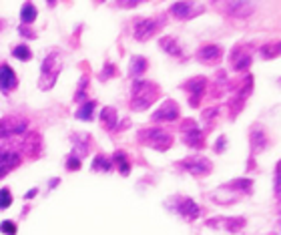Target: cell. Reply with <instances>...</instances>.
Returning a JSON list of instances; mask_svg holds the SVG:
<instances>
[{
    "instance_id": "b9f144b4",
    "label": "cell",
    "mask_w": 281,
    "mask_h": 235,
    "mask_svg": "<svg viewBox=\"0 0 281 235\" xmlns=\"http://www.w3.org/2000/svg\"><path fill=\"white\" fill-rule=\"evenodd\" d=\"M36 193H38V189H36V187H34V189H30V191L26 193V199H30V197H34Z\"/></svg>"
},
{
    "instance_id": "484cf974",
    "label": "cell",
    "mask_w": 281,
    "mask_h": 235,
    "mask_svg": "<svg viewBox=\"0 0 281 235\" xmlns=\"http://www.w3.org/2000/svg\"><path fill=\"white\" fill-rule=\"evenodd\" d=\"M36 6L32 4V2H24L22 4V10H20V20H22V24L26 26V24H32L34 20H36Z\"/></svg>"
},
{
    "instance_id": "8fae6325",
    "label": "cell",
    "mask_w": 281,
    "mask_h": 235,
    "mask_svg": "<svg viewBox=\"0 0 281 235\" xmlns=\"http://www.w3.org/2000/svg\"><path fill=\"white\" fill-rule=\"evenodd\" d=\"M231 64L235 70H247L251 66V46L249 44H237L231 52Z\"/></svg>"
},
{
    "instance_id": "e575fe53",
    "label": "cell",
    "mask_w": 281,
    "mask_h": 235,
    "mask_svg": "<svg viewBox=\"0 0 281 235\" xmlns=\"http://www.w3.org/2000/svg\"><path fill=\"white\" fill-rule=\"evenodd\" d=\"M117 74V66L113 64V62H107L105 64V70L101 72V81H107V79H111V76H115Z\"/></svg>"
},
{
    "instance_id": "f546056e",
    "label": "cell",
    "mask_w": 281,
    "mask_h": 235,
    "mask_svg": "<svg viewBox=\"0 0 281 235\" xmlns=\"http://www.w3.org/2000/svg\"><path fill=\"white\" fill-rule=\"evenodd\" d=\"M12 56L18 58V60H30L32 58V50L26 44H18V46L12 48Z\"/></svg>"
},
{
    "instance_id": "7bdbcfd3",
    "label": "cell",
    "mask_w": 281,
    "mask_h": 235,
    "mask_svg": "<svg viewBox=\"0 0 281 235\" xmlns=\"http://www.w3.org/2000/svg\"><path fill=\"white\" fill-rule=\"evenodd\" d=\"M273 235H277V233H273Z\"/></svg>"
},
{
    "instance_id": "5bb4252c",
    "label": "cell",
    "mask_w": 281,
    "mask_h": 235,
    "mask_svg": "<svg viewBox=\"0 0 281 235\" xmlns=\"http://www.w3.org/2000/svg\"><path fill=\"white\" fill-rule=\"evenodd\" d=\"M249 139H251V149H253V153H261V151L269 145V137H267V133L263 131L261 125H255V127L251 129Z\"/></svg>"
},
{
    "instance_id": "f1b7e54d",
    "label": "cell",
    "mask_w": 281,
    "mask_h": 235,
    "mask_svg": "<svg viewBox=\"0 0 281 235\" xmlns=\"http://www.w3.org/2000/svg\"><path fill=\"white\" fill-rule=\"evenodd\" d=\"M93 171H113V161L107 157V155H97L95 161H93Z\"/></svg>"
},
{
    "instance_id": "ba28073f",
    "label": "cell",
    "mask_w": 281,
    "mask_h": 235,
    "mask_svg": "<svg viewBox=\"0 0 281 235\" xmlns=\"http://www.w3.org/2000/svg\"><path fill=\"white\" fill-rule=\"evenodd\" d=\"M207 83H209V81H207L205 76H193L191 81H187L185 85H181L183 91H189V93H191L189 101H191V107H193V109L199 107V101H201V97L205 95Z\"/></svg>"
},
{
    "instance_id": "74e56055",
    "label": "cell",
    "mask_w": 281,
    "mask_h": 235,
    "mask_svg": "<svg viewBox=\"0 0 281 235\" xmlns=\"http://www.w3.org/2000/svg\"><path fill=\"white\" fill-rule=\"evenodd\" d=\"M225 147H227V137L223 135V137H219V139H217V143H215V151H217V153H223V151H225Z\"/></svg>"
},
{
    "instance_id": "cb8c5ba5",
    "label": "cell",
    "mask_w": 281,
    "mask_h": 235,
    "mask_svg": "<svg viewBox=\"0 0 281 235\" xmlns=\"http://www.w3.org/2000/svg\"><path fill=\"white\" fill-rule=\"evenodd\" d=\"M111 161H113V165H117V169H119L121 175H129L131 173V161H129V157L123 151H115V155H113Z\"/></svg>"
},
{
    "instance_id": "2e32d148",
    "label": "cell",
    "mask_w": 281,
    "mask_h": 235,
    "mask_svg": "<svg viewBox=\"0 0 281 235\" xmlns=\"http://www.w3.org/2000/svg\"><path fill=\"white\" fill-rule=\"evenodd\" d=\"M223 10L229 16H239L241 18V16H247V14L253 12V4L251 2H225Z\"/></svg>"
},
{
    "instance_id": "60d3db41",
    "label": "cell",
    "mask_w": 281,
    "mask_h": 235,
    "mask_svg": "<svg viewBox=\"0 0 281 235\" xmlns=\"http://www.w3.org/2000/svg\"><path fill=\"white\" fill-rule=\"evenodd\" d=\"M119 4H121V6H125V8H135L139 2H119Z\"/></svg>"
},
{
    "instance_id": "7a4b0ae2",
    "label": "cell",
    "mask_w": 281,
    "mask_h": 235,
    "mask_svg": "<svg viewBox=\"0 0 281 235\" xmlns=\"http://www.w3.org/2000/svg\"><path fill=\"white\" fill-rule=\"evenodd\" d=\"M62 70V56L58 50H52L44 60H42V68H40V81H38V89L40 91H50L58 79Z\"/></svg>"
},
{
    "instance_id": "d6a6232c",
    "label": "cell",
    "mask_w": 281,
    "mask_h": 235,
    "mask_svg": "<svg viewBox=\"0 0 281 235\" xmlns=\"http://www.w3.org/2000/svg\"><path fill=\"white\" fill-rule=\"evenodd\" d=\"M87 87H89V76L85 74L81 79V83H79V91L75 93V101H89L87 99Z\"/></svg>"
},
{
    "instance_id": "6da1fadb",
    "label": "cell",
    "mask_w": 281,
    "mask_h": 235,
    "mask_svg": "<svg viewBox=\"0 0 281 235\" xmlns=\"http://www.w3.org/2000/svg\"><path fill=\"white\" fill-rule=\"evenodd\" d=\"M161 95L159 85L151 81H135L133 83V93H131V109L133 111H145L149 109Z\"/></svg>"
},
{
    "instance_id": "4fadbf2b",
    "label": "cell",
    "mask_w": 281,
    "mask_h": 235,
    "mask_svg": "<svg viewBox=\"0 0 281 235\" xmlns=\"http://www.w3.org/2000/svg\"><path fill=\"white\" fill-rule=\"evenodd\" d=\"M221 56H223V48L217 44H205L197 52V58L205 64H217L221 60Z\"/></svg>"
},
{
    "instance_id": "e0dca14e",
    "label": "cell",
    "mask_w": 281,
    "mask_h": 235,
    "mask_svg": "<svg viewBox=\"0 0 281 235\" xmlns=\"http://www.w3.org/2000/svg\"><path fill=\"white\" fill-rule=\"evenodd\" d=\"M197 10H195V2H175L173 6H171V14L175 16V18H179V20H185V18H189L191 14H195Z\"/></svg>"
},
{
    "instance_id": "7c38bea8",
    "label": "cell",
    "mask_w": 281,
    "mask_h": 235,
    "mask_svg": "<svg viewBox=\"0 0 281 235\" xmlns=\"http://www.w3.org/2000/svg\"><path fill=\"white\" fill-rule=\"evenodd\" d=\"M181 115L179 111V105L175 101H165L155 113H153V123H161V121H177Z\"/></svg>"
},
{
    "instance_id": "5b68a950",
    "label": "cell",
    "mask_w": 281,
    "mask_h": 235,
    "mask_svg": "<svg viewBox=\"0 0 281 235\" xmlns=\"http://www.w3.org/2000/svg\"><path fill=\"white\" fill-rule=\"evenodd\" d=\"M177 169H181V171H189V173L195 175V177H205V175L211 173L213 165H211V161H209L207 157L193 155V157H187V159L179 161V163H177Z\"/></svg>"
},
{
    "instance_id": "44dd1931",
    "label": "cell",
    "mask_w": 281,
    "mask_h": 235,
    "mask_svg": "<svg viewBox=\"0 0 281 235\" xmlns=\"http://www.w3.org/2000/svg\"><path fill=\"white\" fill-rule=\"evenodd\" d=\"M71 141L75 143V151L79 149V159L85 157V155L89 153V149H91V137H89V135L77 133V135H71ZM75 151H73V153H75Z\"/></svg>"
},
{
    "instance_id": "d4e9b609",
    "label": "cell",
    "mask_w": 281,
    "mask_h": 235,
    "mask_svg": "<svg viewBox=\"0 0 281 235\" xmlns=\"http://www.w3.org/2000/svg\"><path fill=\"white\" fill-rule=\"evenodd\" d=\"M149 66V60L145 56H133L131 58V64H129V74L131 76H140Z\"/></svg>"
},
{
    "instance_id": "ffe728a7",
    "label": "cell",
    "mask_w": 281,
    "mask_h": 235,
    "mask_svg": "<svg viewBox=\"0 0 281 235\" xmlns=\"http://www.w3.org/2000/svg\"><path fill=\"white\" fill-rule=\"evenodd\" d=\"M227 89H229L227 74H225V70H219L217 76H215V81H213V85H211V97L213 99H219Z\"/></svg>"
},
{
    "instance_id": "30bf717a",
    "label": "cell",
    "mask_w": 281,
    "mask_h": 235,
    "mask_svg": "<svg viewBox=\"0 0 281 235\" xmlns=\"http://www.w3.org/2000/svg\"><path fill=\"white\" fill-rule=\"evenodd\" d=\"M26 121L16 119V117H6L0 119V141L4 139H12V135H22L26 131Z\"/></svg>"
},
{
    "instance_id": "52a82bcc",
    "label": "cell",
    "mask_w": 281,
    "mask_h": 235,
    "mask_svg": "<svg viewBox=\"0 0 281 235\" xmlns=\"http://www.w3.org/2000/svg\"><path fill=\"white\" fill-rule=\"evenodd\" d=\"M8 139L0 141V177H4L6 173H10L12 169H16L22 161L18 149H12L10 145H6Z\"/></svg>"
},
{
    "instance_id": "4dcf8cb0",
    "label": "cell",
    "mask_w": 281,
    "mask_h": 235,
    "mask_svg": "<svg viewBox=\"0 0 281 235\" xmlns=\"http://www.w3.org/2000/svg\"><path fill=\"white\" fill-rule=\"evenodd\" d=\"M277 54H279V42H277V40H273L271 44L261 46V56H263V58H275Z\"/></svg>"
},
{
    "instance_id": "9a60e30c",
    "label": "cell",
    "mask_w": 281,
    "mask_h": 235,
    "mask_svg": "<svg viewBox=\"0 0 281 235\" xmlns=\"http://www.w3.org/2000/svg\"><path fill=\"white\" fill-rule=\"evenodd\" d=\"M16 74H14V70L8 66V64H0V91L4 93V95H8L10 91H14L16 89Z\"/></svg>"
},
{
    "instance_id": "8d00e7d4",
    "label": "cell",
    "mask_w": 281,
    "mask_h": 235,
    "mask_svg": "<svg viewBox=\"0 0 281 235\" xmlns=\"http://www.w3.org/2000/svg\"><path fill=\"white\" fill-rule=\"evenodd\" d=\"M66 169H68V171H79V169H81V159H79L77 155H71V157L66 159Z\"/></svg>"
},
{
    "instance_id": "1f68e13d",
    "label": "cell",
    "mask_w": 281,
    "mask_h": 235,
    "mask_svg": "<svg viewBox=\"0 0 281 235\" xmlns=\"http://www.w3.org/2000/svg\"><path fill=\"white\" fill-rule=\"evenodd\" d=\"M243 107H245V99L231 97V101H229V115H231V117H237V115L241 113Z\"/></svg>"
},
{
    "instance_id": "9c48e42d",
    "label": "cell",
    "mask_w": 281,
    "mask_h": 235,
    "mask_svg": "<svg viewBox=\"0 0 281 235\" xmlns=\"http://www.w3.org/2000/svg\"><path fill=\"white\" fill-rule=\"evenodd\" d=\"M173 207H175V211H177L185 221H195V219L201 215L199 205H197L193 199H189V197H177V199L173 201Z\"/></svg>"
},
{
    "instance_id": "603a6c76",
    "label": "cell",
    "mask_w": 281,
    "mask_h": 235,
    "mask_svg": "<svg viewBox=\"0 0 281 235\" xmlns=\"http://www.w3.org/2000/svg\"><path fill=\"white\" fill-rule=\"evenodd\" d=\"M229 191H233V193H243V195H249L251 193V189H253V181H249V179H235V181H231V183H227L225 185Z\"/></svg>"
},
{
    "instance_id": "4316f807",
    "label": "cell",
    "mask_w": 281,
    "mask_h": 235,
    "mask_svg": "<svg viewBox=\"0 0 281 235\" xmlns=\"http://www.w3.org/2000/svg\"><path fill=\"white\" fill-rule=\"evenodd\" d=\"M95 109H97V101H85V105H81V107L77 109V119H81V121H91Z\"/></svg>"
},
{
    "instance_id": "8992f818",
    "label": "cell",
    "mask_w": 281,
    "mask_h": 235,
    "mask_svg": "<svg viewBox=\"0 0 281 235\" xmlns=\"http://www.w3.org/2000/svg\"><path fill=\"white\" fill-rule=\"evenodd\" d=\"M181 133H183V143L193 147V149H203L205 147V139L207 135L197 127V123L193 119H187L181 123Z\"/></svg>"
},
{
    "instance_id": "d6986e66",
    "label": "cell",
    "mask_w": 281,
    "mask_h": 235,
    "mask_svg": "<svg viewBox=\"0 0 281 235\" xmlns=\"http://www.w3.org/2000/svg\"><path fill=\"white\" fill-rule=\"evenodd\" d=\"M159 44H161V48L165 52H169V54H173V56H177V58L183 60V54H181L183 48H181V44H179V40L175 36H165V38L159 40Z\"/></svg>"
},
{
    "instance_id": "ab89813d",
    "label": "cell",
    "mask_w": 281,
    "mask_h": 235,
    "mask_svg": "<svg viewBox=\"0 0 281 235\" xmlns=\"http://www.w3.org/2000/svg\"><path fill=\"white\" fill-rule=\"evenodd\" d=\"M275 197H279V167L275 169Z\"/></svg>"
},
{
    "instance_id": "f35d334b",
    "label": "cell",
    "mask_w": 281,
    "mask_h": 235,
    "mask_svg": "<svg viewBox=\"0 0 281 235\" xmlns=\"http://www.w3.org/2000/svg\"><path fill=\"white\" fill-rule=\"evenodd\" d=\"M18 30H20V34H22L24 38H36V32H34L32 28H26L24 24H22V26H20Z\"/></svg>"
},
{
    "instance_id": "3957f363",
    "label": "cell",
    "mask_w": 281,
    "mask_h": 235,
    "mask_svg": "<svg viewBox=\"0 0 281 235\" xmlns=\"http://www.w3.org/2000/svg\"><path fill=\"white\" fill-rule=\"evenodd\" d=\"M139 143L140 145H147L151 149H157V151H167L171 149L173 145V135L161 127H149V129H140L139 131Z\"/></svg>"
},
{
    "instance_id": "d590c367",
    "label": "cell",
    "mask_w": 281,
    "mask_h": 235,
    "mask_svg": "<svg viewBox=\"0 0 281 235\" xmlns=\"http://www.w3.org/2000/svg\"><path fill=\"white\" fill-rule=\"evenodd\" d=\"M0 231L4 235H16V223H12V221H2V223H0Z\"/></svg>"
},
{
    "instance_id": "83f0119b",
    "label": "cell",
    "mask_w": 281,
    "mask_h": 235,
    "mask_svg": "<svg viewBox=\"0 0 281 235\" xmlns=\"http://www.w3.org/2000/svg\"><path fill=\"white\" fill-rule=\"evenodd\" d=\"M217 115H219V109H217V107H213V109H205V111H203V115H201V117H203L205 127H203L201 131H203L205 135L213 129V125H215V121H217Z\"/></svg>"
},
{
    "instance_id": "ac0fdd59",
    "label": "cell",
    "mask_w": 281,
    "mask_h": 235,
    "mask_svg": "<svg viewBox=\"0 0 281 235\" xmlns=\"http://www.w3.org/2000/svg\"><path fill=\"white\" fill-rule=\"evenodd\" d=\"M207 225L209 227H215V225H223L225 229H229V231H239L243 225H245V219L243 217H229V219H211V221H207Z\"/></svg>"
},
{
    "instance_id": "7402d4cb",
    "label": "cell",
    "mask_w": 281,
    "mask_h": 235,
    "mask_svg": "<svg viewBox=\"0 0 281 235\" xmlns=\"http://www.w3.org/2000/svg\"><path fill=\"white\" fill-rule=\"evenodd\" d=\"M101 125L105 131H115L117 129V111L113 107H105L101 111Z\"/></svg>"
},
{
    "instance_id": "836d02e7",
    "label": "cell",
    "mask_w": 281,
    "mask_h": 235,
    "mask_svg": "<svg viewBox=\"0 0 281 235\" xmlns=\"http://www.w3.org/2000/svg\"><path fill=\"white\" fill-rule=\"evenodd\" d=\"M10 205H12V195L6 187H2L0 189V209H8Z\"/></svg>"
},
{
    "instance_id": "277c9868",
    "label": "cell",
    "mask_w": 281,
    "mask_h": 235,
    "mask_svg": "<svg viewBox=\"0 0 281 235\" xmlns=\"http://www.w3.org/2000/svg\"><path fill=\"white\" fill-rule=\"evenodd\" d=\"M163 26H165L163 16H159V18H135V22H133V34H135L137 40L145 42L157 30H161Z\"/></svg>"
}]
</instances>
